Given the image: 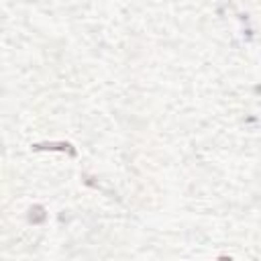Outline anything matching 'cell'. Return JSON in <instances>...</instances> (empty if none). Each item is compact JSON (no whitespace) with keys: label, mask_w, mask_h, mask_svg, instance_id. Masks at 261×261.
I'll use <instances>...</instances> for the list:
<instances>
[{"label":"cell","mask_w":261,"mask_h":261,"mask_svg":"<svg viewBox=\"0 0 261 261\" xmlns=\"http://www.w3.org/2000/svg\"><path fill=\"white\" fill-rule=\"evenodd\" d=\"M47 220V212H45V208L41 206V204H35L31 210H29V222H33V224H41V222H45Z\"/></svg>","instance_id":"cell-2"},{"label":"cell","mask_w":261,"mask_h":261,"mask_svg":"<svg viewBox=\"0 0 261 261\" xmlns=\"http://www.w3.org/2000/svg\"><path fill=\"white\" fill-rule=\"evenodd\" d=\"M35 151H63V153H69L71 157L77 155V151L73 149L71 143H63V141H51V143H37L33 145Z\"/></svg>","instance_id":"cell-1"}]
</instances>
